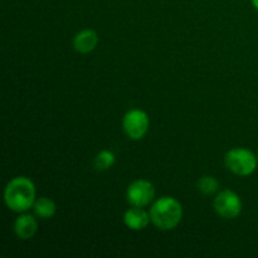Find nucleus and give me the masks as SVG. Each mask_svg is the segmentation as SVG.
<instances>
[{
  "label": "nucleus",
  "mask_w": 258,
  "mask_h": 258,
  "mask_svg": "<svg viewBox=\"0 0 258 258\" xmlns=\"http://www.w3.org/2000/svg\"><path fill=\"white\" fill-rule=\"evenodd\" d=\"M116 158L115 154L110 150H101L97 155L95 156V160H93V168L97 171H106L110 168H112L113 164H115Z\"/></svg>",
  "instance_id": "obj_11"
},
{
  "label": "nucleus",
  "mask_w": 258,
  "mask_h": 258,
  "mask_svg": "<svg viewBox=\"0 0 258 258\" xmlns=\"http://www.w3.org/2000/svg\"><path fill=\"white\" fill-rule=\"evenodd\" d=\"M227 169L238 176H249L256 171L258 159L251 150L244 148L231 149L224 156Z\"/></svg>",
  "instance_id": "obj_3"
},
{
  "label": "nucleus",
  "mask_w": 258,
  "mask_h": 258,
  "mask_svg": "<svg viewBox=\"0 0 258 258\" xmlns=\"http://www.w3.org/2000/svg\"><path fill=\"white\" fill-rule=\"evenodd\" d=\"M38 232V221L34 216L28 213H20L14 222V233L22 241L33 238Z\"/></svg>",
  "instance_id": "obj_8"
},
{
  "label": "nucleus",
  "mask_w": 258,
  "mask_h": 258,
  "mask_svg": "<svg viewBox=\"0 0 258 258\" xmlns=\"http://www.w3.org/2000/svg\"><path fill=\"white\" fill-rule=\"evenodd\" d=\"M197 189L204 196H212V194L217 193V190L219 189V183L214 176L204 175L197 181Z\"/></svg>",
  "instance_id": "obj_12"
},
{
  "label": "nucleus",
  "mask_w": 258,
  "mask_h": 258,
  "mask_svg": "<svg viewBox=\"0 0 258 258\" xmlns=\"http://www.w3.org/2000/svg\"><path fill=\"white\" fill-rule=\"evenodd\" d=\"M98 44V34L93 29H83L73 38V48L76 52L87 54L96 49Z\"/></svg>",
  "instance_id": "obj_9"
},
{
  "label": "nucleus",
  "mask_w": 258,
  "mask_h": 258,
  "mask_svg": "<svg viewBox=\"0 0 258 258\" xmlns=\"http://www.w3.org/2000/svg\"><path fill=\"white\" fill-rule=\"evenodd\" d=\"M252 2V5L254 7V9L258 10V0H251Z\"/></svg>",
  "instance_id": "obj_13"
},
{
  "label": "nucleus",
  "mask_w": 258,
  "mask_h": 258,
  "mask_svg": "<svg viewBox=\"0 0 258 258\" xmlns=\"http://www.w3.org/2000/svg\"><path fill=\"white\" fill-rule=\"evenodd\" d=\"M150 127V118L145 111L133 108L122 117V130L130 140H141L148 134Z\"/></svg>",
  "instance_id": "obj_4"
},
{
  "label": "nucleus",
  "mask_w": 258,
  "mask_h": 258,
  "mask_svg": "<svg viewBox=\"0 0 258 258\" xmlns=\"http://www.w3.org/2000/svg\"><path fill=\"white\" fill-rule=\"evenodd\" d=\"M151 222L150 212H146L140 207H133L123 214V223L131 231H143Z\"/></svg>",
  "instance_id": "obj_7"
},
{
  "label": "nucleus",
  "mask_w": 258,
  "mask_h": 258,
  "mask_svg": "<svg viewBox=\"0 0 258 258\" xmlns=\"http://www.w3.org/2000/svg\"><path fill=\"white\" fill-rule=\"evenodd\" d=\"M35 185L27 176H15L4 189V202L10 211L15 213H24L35 202Z\"/></svg>",
  "instance_id": "obj_1"
},
{
  "label": "nucleus",
  "mask_w": 258,
  "mask_h": 258,
  "mask_svg": "<svg viewBox=\"0 0 258 258\" xmlns=\"http://www.w3.org/2000/svg\"><path fill=\"white\" fill-rule=\"evenodd\" d=\"M151 223L160 231L176 228L183 218V207L174 197L164 196L153 202L150 208Z\"/></svg>",
  "instance_id": "obj_2"
},
{
  "label": "nucleus",
  "mask_w": 258,
  "mask_h": 258,
  "mask_svg": "<svg viewBox=\"0 0 258 258\" xmlns=\"http://www.w3.org/2000/svg\"><path fill=\"white\" fill-rule=\"evenodd\" d=\"M126 199L130 206L145 208V207L153 204L154 199H155V188L151 181L145 180V179H138L127 186Z\"/></svg>",
  "instance_id": "obj_6"
},
{
  "label": "nucleus",
  "mask_w": 258,
  "mask_h": 258,
  "mask_svg": "<svg viewBox=\"0 0 258 258\" xmlns=\"http://www.w3.org/2000/svg\"><path fill=\"white\" fill-rule=\"evenodd\" d=\"M214 211L218 216L224 219H234L242 213V204L241 198L238 194L229 189H224L221 193L217 194L213 202Z\"/></svg>",
  "instance_id": "obj_5"
},
{
  "label": "nucleus",
  "mask_w": 258,
  "mask_h": 258,
  "mask_svg": "<svg viewBox=\"0 0 258 258\" xmlns=\"http://www.w3.org/2000/svg\"><path fill=\"white\" fill-rule=\"evenodd\" d=\"M257 159H258V153H257Z\"/></svg>",
  "instance_id": "obj_14"
},
{
  "label": "nucleus",
  "mask_w": 258,
  "mask_h": 258,
  "mask_svg": "<svg viewBox=\"0 0 258 258\" xmlns=\"http://www.w3.org/2000/svg\"><path fill=\"white\" fill-rule=\"evenodd\" d=\"M33 211L38 218L49 219L54 217L55 212H57V206L50 198L42 197V198L35 199L34 204H33Z\"/></svg>",
  "instance_id": "obj_10"
}]
</instances>
